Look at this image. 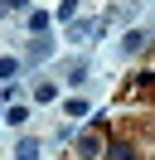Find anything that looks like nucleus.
I'll use <instances>...</instances> for the list:
<instances>
[{"label":"nucleus","instance_id":"obj_1","mask_svg":"<svg viewBox=\"0 0 155 160\" xmlns=\"http://www.w3.org/2000/svg\"><path fill=\"white\" fill-rule=\"evenodd\" d=\"M78 150H82V160H92V155H102V141H97V136H82Z\"/></svg>","mask_w":155,"mask_h":160},{"label":"nucleus","instance_id":"obj_2","mask_svg":"<svg viewBox=\"0 0 155 160\" xmlns=\"http://www.w3.org/2000/svg\"><path fill=\"white\" fill-rule=\"evenodd\" d=\"M19 160H39V141H19Z\"/></svg>","mask_w":155,"mask_h":160},{"label":"nucleus","instance_id":"obj_3","mask_svg":"<svg viewBox=\"0 0 155 160\" xmlns=\"http://www.w3.org/2000/svg\"><path fill=\"white\" fill-rule=\"evenodd\" d=\"M15 73H19V63H15V58H0V78H15Z\"/></svg>","mask_w":155,"mask_h":160},{"label":"nucleus","instance_id":"obj_4","mask_svg":"<svg viewBox=\"0 0 155 160\" xmlns=\"http://www.w3.org/2000/svg\"><path fill=\"white\" fill-rule=\"evenodd\" d=\"M112 160H131V150H126V146H112Z\"/></svg>","mask_w":155,"mask_h":160}]
</instances>
